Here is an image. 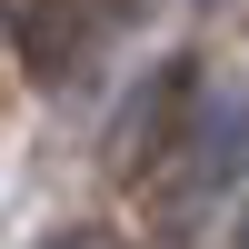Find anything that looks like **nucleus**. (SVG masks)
Wrapping results in <instances>:
<instances>
[{
  "label": "nucleus",
  "instance_id": "2",
  "mask_svg": "<svg viewBox=\"0 0 249 249\" xmlns=\"http://www.w3.org/2000/svg\"><path fill=\"white\" fill-rule=\"evenodd\" d=\"M50 249H80V239H50Z\"/></svg>",
  "mask_w": 249,
  "mask_h": 249
},
{
  "label": "nucleus",
  "instance_id": "1",
  "mask_svg": "<svg viewBox=\"0 0 249 249\" xmlns=\"http://www.w3.org/2000/svg\"><path fill=\"white\" fill-rule=\"evenodd\" d=\"M239 170H249V90H219L210 120H199V179H210V190H230Z\"/></svg>",
  "mask_w": 249,
  "mask_h": 249
},
{
  "label": "nucleus",
  "instance_id": "3",
  "mask_svg": "<svg viewBox=\"0 0 249 249\" xmlns=\"http://www.w3.org/2000/svg\"><path fill=\"white\" fill-rule=\"evenodd\" d=\"M110 10H130V0H110Z\"/></svg>",
  "mask_w": 249,
  "mask_h": 249
}]
</instances>
